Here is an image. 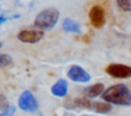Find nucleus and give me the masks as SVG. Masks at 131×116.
Wrapping results in <instances>:
<instances>
[{
    "label": "nucleus",
    "instance_id": "14",
    "mask_svg": "<svg viewBox=\"0 0 131 116\" xmlns=\"http://www.w3.org/2000/svg\"><path fill=\"white\" fill-rule=\"evenodd\" d=\"M15 115V106L13 105H8L6 109H3L0 112V116H14Z\"/></svg>",
    "mask_w": 131,
    "mask_h": 116
},
{
    "label": "nucleus",
    "instance_id": "16",
    "mask_svg": "<svg viewBox=\"0 0 131 116\" xmlns=\"http://www.w3.org/2000/svg\"><path fill=\"white\" fill-rule=\"evenodd\" d=\"M8 105H10V103L7 102L6 96H4V95H0V108H2V111H3V109H6Z\"/></svg>",
    "mask_w": 131,
    "mask_h": 116
},
{
    "label": "nucleus",
    "instance_id": "5",
    "mask_svg": "<svg viewBox=\"0 0 131 116\" xmlns=\"http://www.w3.org/2000/svg\"><path fill=\"white\" fill-rule=\"evenodd\" d=\"M67 77L74 83H80V84H86L91 81V74L85 70L84 67H81L78 64H73L67 71Z\"/></svg>",
    "mask_w": 131,
    "mask_h": 116
},
{
    "label": "nucleus",
    "instance_id": "2",
    "mask_svg": "<svg viewBox=\"0 0 131 116\" xmlns=\"http://www.w3.org/2000/svg\"><path fill=\"white\" fill-rule=\"evenodd\" d=\"M59 18H60V11L57 8L54 7L45 8L35 17L34 27L42 31H49L52 28H54V25L59 23Z\"/></svg>",
    "mask_w": 131,
    "mask_h": 116
},
{
    "label": "nucleus",
    "instance_id": "13",
    "mask_svg": "<svg viewBox=\"0 0 131 116\" xmlns=\"http://www.w3.org/2000/svg\"><path fill=\"white\" fill-rule=\"evenodd\" d=\"M118 8L124 13H131V0H116Z\"/></svg>",
    "mask_w": 131,
    "mask_h": 116
},
{
    "label": "nucleus",
    "instance_id": "8",
    "mask_svg": "<svg viewBox=\"0 0 131 116\" xmlns=\"http://www.w3.org/2000/svg\"><path fill=\"white\" fill-rule=\"evenodd\" d=\"M50 92H52L53 96H57V98H64V96H67V94H68V81L63 80V78H61V80H57L52 85Z\"/></svg>",
    "mask_w": 131,
    "mask_h": 116
},
{
    "label": "nucleus",
    "instance_id": "3",
    "mask_svg": "<svg viewBox=\"0 0 131 116\" xmlns=\"http://www.w3.org/2000/svg\"><path fill=\"white\" fill-rule=\"evenodd\" d=\"M18 108L24 112L28 113H34V112L38 111V101H36L35 95H34L31 91H24L21 92V95L18 96Z\"/></svg>",
    "mask_w": 131,
    "mask_h": 116
},
{
    "label": "nucleus",
    "instance_id": "10",
    "mask_svg": "<svg viewBox=\"0 0 131 116\" xmlns=\"http://www.w3.org/2000/svg\"><path fill=\"white\" fill-rule=\"evenodd\" d=\"M63 31L68 34H81V27L73 18H64L63 20Z\"/></svg>",
    "mask_w": 131,
    "mask_h": 116
},
{
    "label": "nucleus",
    "instance_id": "1",
    "mask_svg": "<svg viewBox=\"0 0 131 116\" xmlns=\"http://www.w3.org/2000/svg\"><path fill=\"white\" fill-rule=\"evenodd\" d=\"M103 101L110 105L118 106H130L131 105V90L126 84H114L103 91L102 94Z\"/></svg>",
    "mask_w": 131,
    "mask_h": 116
},
{
    "label": "nucleus",
    "instance_id": "4",
    "mask_svg": "<svg viewBox=\"0 0 131 116\" xmlns=\"http://www.w3.org/2000/svg\"><path fill=\"white\" fill-rule=\"evenodd\" d=\"M45 31L38 30V28H27V30H21L17 34V39L21 41L24 43H38L40 39H43L45 36Z\"/></svg>",
    "mask_w": 131,
    "mask_h": 116
},
{
    "label": "nucleus",
    "instance_id": "12",
    "mask_svg": "<svg viewBox=\"0 0 131 116\" xmlns=\"http://www.w3.org/2000/svg\"><path fill=\"white\" fill-rule=\"evenodd\" d=\"M13 64V59H11L10 55L7 53H0V67L4 69V67H8V66Z\"/></svg>",
    "mask_w": 131,
    "mask_h": 116
},
{
    "label": "nucleus",
    "instance_id": "15",
    "mask_svg": "<svg viewBox=\"0 0 131 116\" xmlns=\"http://www.w3.org/2000/svg\"><path fill=\"white\" fill-rule=\"evenodd\" d=\"M20 15H13V17H8V15L6 14H0V25H3L4 23H7V21L10 20H14V18H18Z\"/></svg>",
    "mask_w": 131,
    "mask_h": 116
},
{
    "label": "nucleus",
    "instance_id": "11",
    "mask_svg": "<svg viewBox=\"0 0 131 116\" xmlns=\"http://www.w3.org/2000/svg\"><path fill=\"white\" fill-rule=\"evenodd\" d=\"M91 109L96 113H101V115H105V113H109L112 111V105L109 102H91Z\"/></svg>",
    "mask_w": 131,
    "mask_h": 116
},
{
    "label": "nucleus",
    "instance_id": "9",
    "mask_svg": "<svg viewBox=\"0 0 131 116\" xmlns=\"http://www.w3.org/2000/svg\"><path fill=\"white\" fill-rule=\"evenodd\" d=\"M105 91V85L102 83H96V84H92V85L86 87L84 90V94H85V98L88 99H93V98H98L99 95H102Z\"/></svg>",
    "mask_w": 131,
    "mask_h": 116
},
{
    "label": "nucleus",
    "instance_id": "6",
    "mask_svg": "<svg viewBox=\"0 0 131 116\" xmlns=\"http://www.w3.org/2000/svg\"><path fill=\"white\" fill-rule=\"evenodd\" d=\"M106 73L114 78H131V67L121 63H112L106 67Z\"/></svg>",
    "mask_w": 131,
    "mask_h": 116
},
{
    "label": "nucleus",
    "instance_id": "7",
    "mask_svg": "<svg viewBox=\"0 0 131 116\" xmlns=\"http://www.w3.org/2000/svg\"><path fill=\"white\" fill-rule=\"evenodd\" d=\"M89 21L95 28H102L106 23V14L105 10L101 6H93L89 10Z\"/></svg>",
    "mask_w": 131,
    "mask_h": 116
},
{
    "label": "nucleus",
    "instance_id": "17",
    "mask_svg": "<svg viewBox=\"0 0 131 116\" xmlns=\"http://www.w3.org/2000/svg\"><path fill=\"white\" fill-rule=\"evenodd\" d=\"M2 46H3V43H2V42H0V49H2Z\"/></svg>",
    "mask_w": 131,
    "mask_h": 116
},
{
    "label": "nucleus",
    "instance_id": "18",
    "mask_svg": "<svg viewBox=\"0 0 131 116\" xmlns=\"http://www.w3.org/2000/svg\"><path fill=\"white\" fill-rule=\"evenodd\" d=\"M82 116H93V115H82Z\"/></svg>",
    "mask_w": 131,
    "mask_h": 116
}]
</instances>
